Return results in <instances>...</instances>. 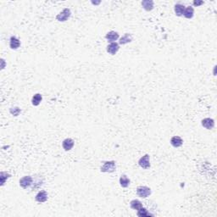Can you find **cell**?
<instances>
[{"label": "cell", "instance_id": "ac0fdd59", "mask_svg": "<svg viewBox=\"0 0 217 217\" xmlns=\"http://www.w3.org/2000/svg\"><path fill=\"white\" fill-rule=\"evenodd\" d=\"M194 9H193V7H187V8L185 9V10H184V14H183V16H184V17L185 18H187V19H192L193 17H194Z\"/></svg>", "mask_w": 217, "mask_h": 217}, {"label": "cell", "instance_id": "4fadbf2b", "mask_svg": "<svg viewBox=\"0 0 217 217\" xmlns=\"http://www.w3.org/2000/svg\"><path fill=\"white\" fill-rule=\"evenodd\" d=\"M174 10H175V13H176V16H183V14H184L185 6H184V5H182V4H176V5H175Z\"/></svg>", "mask_w": 217, "mask_h": 217}, {"label": "cell", "instance_id": "30bf717a", "mask_svg": "<svg viewBox=\"0 0 217 217\" xmlns=\"http://www.w3.org/2000/svg\"><path fill=\"white\" fill-rule=\"evenodd\" d=\"M20 46V40L15 36H12L9 39V47L11 49H17Z\"/></svg>", "mask_w": 217, "mask_h": 217}, {"label": "cell", "instance_id": "7402d4cb", "mask_svg": "<svg viewBox=\"0 0 217 217\" xmlns=\"http://www.w3.org/2000/svg\"><path fill=\"white\" fill-rule=\"evenodd\" d=\"M203 4H204L203 1H194V5H195V6H199Z\"/></svg>", "mask_w": 217, "mask_h": 217}, {"label": "cell", "instance_id": "6da1fadb", "mask_svg": "<svg viewBox=\"0 0 217 217\" xmlns=\"http://www.w3.org/2000/svg\"><path fill=\"white\" fill-rule=\"evenodd\" d=\"M116 170V162L112 160V161H106L104 163V165L101 166L100 171L101 172H108L111 173Z\"/></svg>", "mask_w": 217, "mask_h": 217}, {"label": "cell", "instance_id": "5b68a950", "mask_svg": "<svg viewBox=\"0 0 217 217\" xmlns=\"http://www.w3.org/2000/svg\"><path fill=\"white\" fill-rule=\"evenodd\" d=\"M138 164H139V165L142 167L143 169H145V170L148 169V168L150 167V159H149V155H145L144 156H143V157L139 159Z\"/></svg>", "mask_w": 217, "mask_h": 217}, {"label": "cell", "instance_id": "52a82bcc", "mask_svg": "<svg viewBox=\"0 0 217 217\" xmlns=\"http://www.w3.org/2000/svg\"><path fill=\"white\" fill-rule=\"evenodd\" d=\"M36 201L38 202V203H44L48 200V194H47L46 191H40L38 192V194L36 195L35 197Z\"/></svg>", "mask_w": 217, "mask_h": 217}, {"label": "cell", "instance_id": "9a60e30c", "mask_svg": "<svg viewBox=\"0 0 217 217\" xmlns=\"http://www.w3.org/2000/svg\"><path fill=\"white\" fill-rule=\"evenodd\" d=\"M132 41V36L131 35V34H129V33H126L120 39V44H122V45H124V44H126V43H131Z\"/></svg>", "mask_w": 217, "mask_h": 217}, {"label": "cell", "instance_id": "e0dca14e", "mask_svg": "<svg viewBox=\"0 0 217 217\" xmlns=\"http://www.w3.org/2000/svg\"><path fill=\"white\" fill-rule=\"evenodd\" d=\"M42 100H43V96L40 93H37V94H35L32 97L31 103H32V105H34V106H37V105H40V103L42 102Z\"/></svg>", "mask_w": 217, "mask_h": 217}, {"label": "cell", "instance_id": "7c38bea8", "mask_svg": "<svg viewBox=\"0 0 217 217\" xmlns=\"http://www.w3.org/2000/svg\"><path fill=\"white\" fill-rule=\"evenodd\" d=\"M183 144V140L178 137V136H175L171 139V144L174 148L181 147Z\"/></svg>", "mask_w": 217, "mask_h": 217}, {"label": "cell", "instance_id": "277c9868", "mask_svg": "<svg viewBox=\"0 0 217 217\" xmlns=\"http://www.w3.org/2000/svg\"><path fill=\"white\" fill-rule=\"evenodd\" d=\"M71 16V12L70 9H65L62 12H60L58 16H56V20L58 21H66Z\"/></svg>", "mask_w": 217, "mask_h": 217}, {"label": "cell", "instance_id": "2e32d148", "mask_svg": "<svg viewBox=\"0 0 217 217\" xmlns=\"http://www.w3.org/2000/svg\"><path fill=\"white\" fill-rule=\"evenodd\" d=\"M130 182H131L130 179L126 175H123L120 177V184L122 187H127L130 185Z\"/></svg>", "mask_w": 217, "mask_h": 217}, {"label": "cell", "instance_id": "ffe728a7", "mask_svg": "<svg viewBox=\"0 0 217 217\" xmlns=\"http://www.w3.org/2000/svg\"><path fill=\"white\" fill-rule=\"evenodd\" d=\"M137 215H138V216H140V217L153 216V215H151V214L149 213V212L148 211L147 209H145V208H144V207H142L141 209L137 210Z\"/></svg>", "mask_w": 217, "mask_h": 217}, {"label": "cell", "instance_id": "8fae6325", "mask_svg": "<svg viewBox=\"0 0 217 217\" xmlns=\"http://www.w3.org/2000/svg\"><path fill=\"white\" fill-rule=\"evenodd\" d=\"M62 147L66 151H69L74 147V141L71 138H66L63 141Z\"/></svg>", "mask_w": 217, "mask_h": 217}, {"label": "cell", "instance_id": "9c48e42d", "mask_svg": "<svg viewBox=\"0 0 217 217\" xmlns=\"http://www.w3.org/2000/svg\"><path fill=\"white\" fill-rule=\"evenodd\" d=\"M105 38L107 39L108 42H109V43H115V41H116L117 39L119 38V34L116 31H111L106 34Z\"/></svg>", "mask_w": 217, "mask_h": 217}, {"label": "cell", "instance_id": "3957f363", "mask_svg": "<svg viewBox=\"0 0 217 217\" xmlns=\"http://www.w3.org/2000/svg\"><path fill=\"white\" fill-rule=\"evenodd\" d=\"M32 182H33V179L31 176H26L20 179V186L24 189H27L33 184Z\"/></svg>", "mask_w": 217, "mask_h": 217}, {"label": "cell", "instance_id": "8992f818", "mask_svg": "<svg viewBox=\"0 0 217 217\" xmlns=\"http://www.w3.org/2000/svg\"><path fill=\"white\" fill-rule=\"evenodd\" d=\"M120 49V46L117 43H110L107 46V52L111 55H115Z\"/></svg>", "mask_w": 217, "mask_h": 217}, {"label": "cell", "instance_id": "d6986e66", "mask_svg": "<svg viewBox=\"0 0 217 217\" xmlns=\"http://www.w3.org/2000/svg\"><path fill=\"white\" fill-rule=\"evenodd\" d=\"M130 206L132 209H136V210H138L140 209L142 207H143V205L142 203L137 200V199H134V200H132L131 203H130Z\"/></svg>", "mask_w": 217, "mask_h": 217}, {"label": "cell", "instance_id": "5bb4252c", "mask_svg": "<svg viewBox=\"0 0 217 217\" xmlns=\"http://www.w3.org/2000/svg\"><path fill=\"white\" fill-rule=\"evenodd\" d=\"M142 5L147 11H150L154 9V2L152 0H144L142 2Z\"/></svg>", "mask_w": 217, "mask_h": 217}, {"label": "cell", "instance_id": "44dd1931", "mask_svg": "<svg viewBox=\"0 0 217 217\" xmlns=\"http://www.w3.org/2000/svg\"><path fill=\"white\" fill-rule=\"evenodd\" d=\"M20 112V109L19 108L15 107V108H10V113H11L12 115H14L15 116H17L19 115Z\"/></svg>", "mask_w": 217, "mask_h": 217}, {"label": "cell", "instance_id": "ba28073f", "mask_svg": "<svg viewBox=\"0 0 217 217\" xmlns=\"http://www.w3.org/2000/svg\"><path fill=\"white\" fill-rule=\"evenodd\" d=\"M202 126L207 130H211L215 126V120L210 118H205L202 120Z\"/></svg>", "mask_w": 217, "mask_h": 217}, {"label": "cell", "instance_id": "7a4b0ae2", "mask_svg": "<svg viewBox=\"0 0 217 217\" xmlns=\"http://www.w3.org/2000/svg\"><path fill=\"white\" fill-rule=\"evenodd\" d=\"M137 194L139 196L140 198H148L151 194V189L146 186L138 187L137 188Z\"/></svg>", "mask_w": 217, "mask_h": 217}]
</instances>
